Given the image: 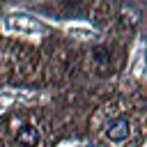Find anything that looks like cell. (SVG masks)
I'll return each mask as SVG.
<instances>
[{
	"mask_svg": "<svg viewBox=\"0 0 147 147\" xmlns=\"http://www.w3.org/2000/svg\"><path fill=\"white\" fill-rule=\"evenodd\" d=\"M16 138H18V142L25 145V147H37V142H39V133H37L34 126H23V129L16 133Z\"/></svg>",
	"mask_w": 147,
	"mask_h": 147,
	"instance_id": "2",
	"label": "cell"
},
{
	"mask_svg": "<svg viewBox=\"0 0 147 147\" xmlns=\"http://www.w3.org/2000/svg\"><path fill=\"white\" fill-rule=\"evenodd\" d=\"M129 133H131V124H129V119L122 117V119H117V122H113V124L108 126L106 138L113 140V142H122V140L129 138Z\"/></svg>",
	"mask_w": 147,
	"mask_h": 147,
	"instance_id": "1",
	"label": "cell"
}]
</instances>
